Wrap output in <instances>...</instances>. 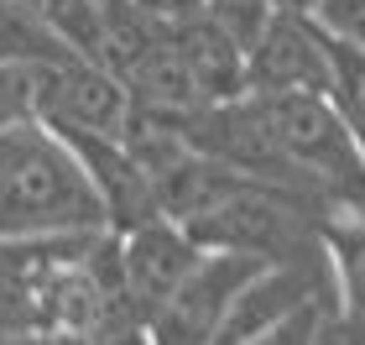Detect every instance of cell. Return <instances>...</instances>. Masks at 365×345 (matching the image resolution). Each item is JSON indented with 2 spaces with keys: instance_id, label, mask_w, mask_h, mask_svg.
<instances>
[{
  "instance_id": "obj_4",
  "label": "cell",
  "mask_w": 365,
  "mask_h": 345,
  "mask_svg": "<svg viewBox=\"0 0 365 345\" xmlns=\"http://www.w3.org/2000/svg\"><path fill=\"white\" fill-rule=\"evenodd\" d=\"M78 246L84 236H0V335H58V293Z\"/></svg>"
},
{
  "instance_id": "obj_7",
  "label": "cell",
  "mask_w": 365,
  "mask_h": 345,
  "mask_svg": "<svg viewBox=\"0 0 365 345\" xmlns=\"http://www.w3.org/2000/svg\"><path fill=\"white\" fill-rule=\"evenodd\" d=\"M68 141L78 146V157H84L99 199H105V209H110V230H130V225L162 215L157 178L130 157V146L120 136H68Z\"/></svg>"
},
{
  "instance_id": "obj_1",
  "label": "cell",
  "mask_w": 365,
  "mask_h": 345,
  "mask_svg": "<svg viewBox=\"0 0 365 345\" xmlns=\"http://www.w3.org/2000/svg\"><path fill=\"white\" fill-rule=\"evenodd\" d=\"M110 230V209L78 146L42 115L0 121V236H89Z\"/></svg>"
},
{
  "instance_id": "obj_5",
  "label": "cell",
  "mask_w": 365,
  "mask_h": 345,
  "mask_svg": "<svg viewBox=\"0 0 365 345\" xmlns=\"http://www.w3.org/2000/svg\"><path fill=\"white\" fill-rule=\"evenodd\" d=\"M115 236H120V277H125V293H130V304H136L141 324L152 319L198 272V261L209 256V246L173 215H152V220H141L130 230H115Z\"/></svg>"
},
{
  "instance_id": "obj_2",
  "label": "cell",
  "mask_w": 365,
  "mask_h": 345,
  "mask_svg": "<svg viewBox=\"0 0 365 345\" xmlns=\"http://www.w3.org/2000/svg\"><path fill=\"white\" fill-rule=\"evenodd\" d=\"M26 110L63 136H120L130 121V89L94 58H63L26 69Z\"/></svg>"
},
{
  "instance_id": "obj_15",
  "label": "cell",
  "mask_w": 365,
  "mask_h": 345,
  "mask_svg": "<svg viewBox=\"0 0 365 345\" xmlns=\"http://www.w3.org/2000/svg\"><path fill=\"white\" fill-rule=\"evenodd\" d=\"M63 345H94V340H73V335H63Z\"/></svg>"
},
{
  "instance_id": "obj_14",
  "label": "cell",
  "mask_w": 365,
  "mask_h": 345,
  "mask_svg": "<svg viewBox=\"0 0 365 345\" xmlns=\"http://www.w3.org/2000/svg\"><path fill=\"white\" fill-rule=\"evenodd\" d=\"M0 345H63V335H47V330H26V335H0Z\"/></svg>"
},
{
  "instance_id": "obj_6",
  "label": "cell",
  "mask_w": 365,
  "mask_h": 345,
  "mask_svg": "<svg viewBox=\"0 0 365 345\" xmlns=\"http://www.w3.org/2000/svg\"><path fill=\"white\" fill-rule=\"evenodd\" d=\"M245 79H251V94H287V89L329 94V37L308 11H277V21L245 53Z\"/></svg>"
},
{
  "instance_id": "obj_10",
  "label": "cell",
  "mask_w": 365,
  "mask_h": 345,
  "mask_svg": "<svg viewBox=\"0 0 365 345\" xmlns=\"http://www.w3.org/2000/svg\"><path fill=\"white\" fill-rule=\"evenodd\" d=\"M329 324H339V304L334 299H313V304L292 309V314L261 324V330L240 335V340H225V345H324Z\"/></svg>"
},
{
  "instance_id": "obj_11",
  "label": "cell",
  "mask_w": 365,
  "mask_h": 345,
  "mask_svg": "<svg viewBox=\"0 0 365 345\" xmlns=\"http://www.w3.org/2000/svg\"><path fill=\"white\" fill-rule=\"evenodd\" d=\"M329 100L365 141V53L344 42H329Z\"/></svg>"
},
{
  "instance_id": "obj_3",
  "label": "cell",
  "mask_w": 365,
  "mask_h": 345,
  "mask_svg": "<svg viewBox=\"0 0 365 345\" xmlns=\"http://www.w3.org/2000/svg\"><path fill=\"white\" fill-rule=\"evenodd\" d=\"M267 261L245 251H209L198 272L146 319V345H220L230 309Z\"/></svg>"
},
{
  "instance_id": "obj_12",
  "label": "cell",
  "mask_w": 365,
  "mask_h": 345,
  "mask_svg": "<svg viewBox=\"0 0 365 345\" xmlns=\"http://www.w3.org/2000/svg\"><path fill=\"white\" fill-rule=\"evenodd\" d=\"M313 21L329 42H344V47H360L365 53V0H313Z\"/></svg>"
},
{
  "instance_id": "obj_13",
  "label": "cell",
  "mask_w": 365,
  "mask_h": 345,
  "mask_svg": "<svg viewBox=\"0 0 365 345\" xmlns=\"http://www.w3.org/2000/svg\"><path fill=\"white\" fill-rule=\"evenodd\" d=\"M152 26H178V21H193V16L209 11V0H120Z\"/></svg>"
},
{
  "instance_id": "obj_8",
  "label": "cell",
  "mask_w": 365,
  "mask_h": 345,
  "mask_svg": "<svg viewBox=\"0 0 365 345\" xmlns=\"http://www.w3.org/2000/svg\"><path fill=\"white\" fill-rule=\"evenodd\" d=\"M324 256H329V277H334L339 319L365 324V215H329Z\"/></svg>"
},
{
  "instance_id": "obj_9",
  "label": "cell",
  "mask_w": 365,
  "mask_h": 345,
  "mask_svg": "<svg viewBox=\"0 0 365 345\" xmlns=\"http://www.w3.org/2000/svg\"><path fill=\"white\" fill-rule=\"evenodd\" d=\"M78 58L26 0H0V69H42V63Z\"/></svg>"
}]
</instances>
